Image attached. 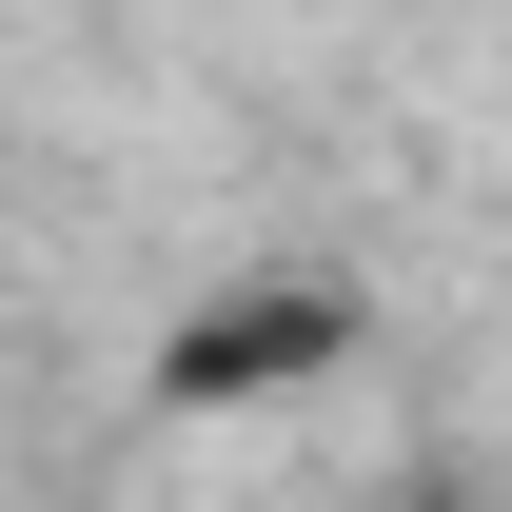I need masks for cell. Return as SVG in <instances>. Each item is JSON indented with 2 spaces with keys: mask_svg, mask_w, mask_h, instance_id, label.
Wrapping results in <instances>:
<instances>
[{
  "mask_svg": "<svg viewBox=\"0 0 512 512\" xmlns=\"http://www.w3.org/2000/svg\"><path fill=\"white\" fill-rule=\"evenodd\" d=\"M335 335H355V296H335V276H256V296H217V316L158 355V394H276V375H335Z\"/></svg>",
  "mask_w": 512,
  "mask_h": 512,
  "instance_id": "1",
  "label": "cell"
},
{
  "mask_svg": "<svg viewBox=\"0 0 512 512\" xmlns=\"http://www.w3.org/2000/svg\"><path fill=\"white\" fill-rule=\"evenodd\" d=\"M394 512H473V473H414V493H394Z\"/></svg>",
  "mask_w": 512,
  "mask_h": 512,
  "instance_id": "2",
  "label": "cell"
}]
</instances>
